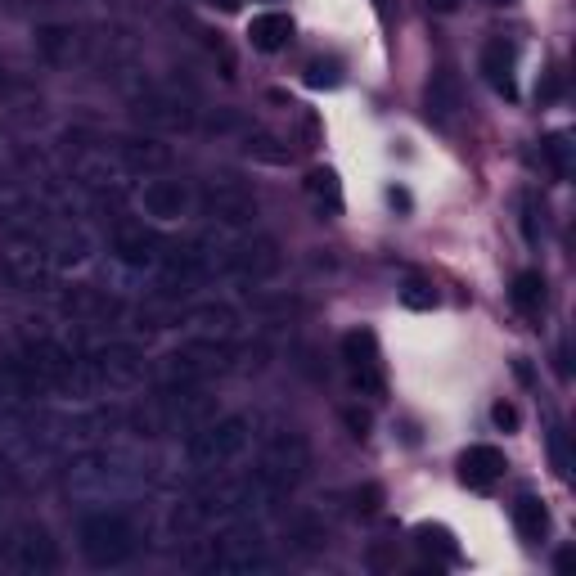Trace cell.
Masks as SVG:
<instances>
[{
  "label": "cell",
  "mask_w": 576,
  "mask_h": 576,
  "mask_svg": "<svg viewBox=\"0 0 576 576\" xmlns=\"http://www.w3.org/2000/svg\"><path fill=\"white\" fill-rule=\"evenodd\" d=\"M135 549V536H131V522L122 513L104 509V513H90L81 522V554L90 558L95 567H117L126 563Z\"/></svg>",
  "instance_id": "obj_1"
},
{
  "label": "cell",
  "mask_w": 576,
  "mask_h": 576,
  "mask_svg": "<svg viewBox=\"0 0 576 576\" xmlns=\"http://www.w3.org/2000/svg\"><path fill=\"white\" fill-rule=\"evenodd\" d=\"M342 360L351 369V383L365 396H387V378H383V351H378V333L374 329H351L342 333Z\"/></svg>",
  "instance_id": "obj_2"
},
{
  "label": "cell",
  "mask_w": 576,
  "mask_h": 576,
  "mask_svg": "<svg viewBox=\"0 0 576 576\" xmlns=\"http://www.w3.org/2000/svg\"><path fill=\"white\" fill-rule=\"evenodd\" d=\"M243 446H248V423L221 419V423H212V428L194 432V441H189V464L194 468H221V464H230L234 455H243Z\"/></svg>",
  "instance_id": "obj_3"
},
{
  "label": "cell",
  "mask_w": 576,
  "mask_h": 576,
  "mask_svg": "<svg viewBox=\"0 0 576 576\" xmlns=\"http://www.w3.org/2000/svg\"><path fill=\"white\" fill-rule=\"evenodd\" d=\"M504 468H509V459H504L500 446H468L459 455V482L473 486V491H486L504 477Z\"/></svg>",
  "instance_id": "obj_4"
},
{
  "label": "cell",
  "mask_w": 576,
  "mask_h": 576,
  "mask_svg": "<svg viewBox=\"0 0 576 576\" xmlns=\"http://www.w3.org/2000/svg\"><path fill=\"white\" fill-rule=\"evenodd\" d=\"M513 59H518V50H513L504 36H495V41L482 45V77L491 81L495 95L504 99H518V81H513Z\"/></svg>",
  "instance_id": "obj_5"
},
{
  "label": "cell",
  "mask_w": 576,
  "mask_h": 576,
  "mask_svg": "<svg viewBox=\"0 0 576 576\" xmlns=\"http://www.w3.org/2000/svg\"><path fill=\"white\" fill-rule=\"evenodd\" d=\"M288 41H293V18H288L284 9L252 14V23H248V45H252V50L275 54V50H284Z\"/></svg>",
  "instance_id": "obj_6"
},
{
  "label": "cell",
  "mask_w": 576,
  "mask_h": 576,
  "mask_svg": "<svg viewBox=\"0 0 576 576\" xmlns=\"http://www.w3.org/2000/svg\"><path fill=\"white\" fill-rule=\"evenodd\" d=\"M414 549H419L423 558H432V567H455L459 558V540L450 527H441V522H419L414 527Z\"/></svg>",
  "instance_id": "obj_7"
},
{
  "label": "cell",
  "mask_w": 576,
  "mask_h": 576,
  "mask_svg": "<svg viewBox=\"0 0 576 576\" xmlns=\"http://www.w3.org/2000/svg\"><path fill=\"white\" fill-rule=\"evenodd\" d=\"M464 108V95H459V77L455 72H432V81H428V122H441L446 126L450 117Z\"/></svg>",
  "instance_id": "obj_8"
},
{
  "label": "cell",
  "mask_w": 576,
  "mask_h": 576,
  "mask_svg": "<svg viewBox=\"0 0 576 576\" xmlns=\"http://www.w3.org/2000/svg\"><path fill=\"white\" fill-rule=\"evenodd\" d=\"M513 527H518V536L527 540V545H536V540L549 536V509L540 495H518L513 500Z\"/></svg>",
  "instance_id": "obj_9"
},
{
  "label": "cell",
  "mask_w": 576,
  "mask_h": 576,
  "mask_svg": "<svg viewBox=\"0 0 576 576\" xmlns=\"http://www.w3.org/2000/svg\"><path fill=\"white\" fill-rule=\"evenodd\" d=\"M509 297H513V306H518L527 320H540V311H545V297H549L545 275H540V270H518V275H513Z\"/></svg>",
  "instance_id": "obj_10"
},
{
  "label": "cell",
  "mask_w": 576,
  "mask_h": 576,
  "mask_svg": "<svg viewBox=\"0 0 576 576\" xmlns=\"http://www.w3.org/2000/svg\"><path fill=\"white\" fill-rule=\"evenodd\" d=\"M306 194H311L320 207H329L333 216L342 212V185H338V171H333V167H311V171H306Z\"/></svg>",
  "instance_id": "obj_11"
},
{
  "label": "cell",
  "mask_w": 576,
  "mask_h": 576,
  "mask_svg": "<svg viewBox=\"0 0 576 576\" xmlns=\"http://www.w3.org/2000/svg\"><path fill=\"white\" fill-rule=\"evenodd\" d=\"M540 153H545L549 176H554V180H567V176H572V135H567V131L545 135V140H540Z\"/></svg>",
  "instance_id": "obj_12"
},
{
  "label": "cell",
  "mask_w": 576,
  "mask_h": 576,
  "mask_svg": "<svg viewBox=\"0 0 576 576\" xmlns=\"http://www.w3.org/2000/svg\"><path fill=\"white\" fill-rule=\"evenodd\" d=\"M306 86H311V90L342 86V63L338 59H311V63H306Z\"/></svg>",
  "instance_id": "obj_13"
},
{
  "label": "cell",
  "mask_w": 576,
  "mask_h": 576,
  "mask_svg": "<svg viewBox=\"0 0 576 576\" xmlns=\"http://www.w3.org/2000/svg\"><path fill=\"white\" fill-rule=\"evenodd\" d=\"M401 302L410 306V311H432V306H437V288H432L428 279H410V284L401 288Z\"/></svg>",
  "instance_id": "obj_14"
},
{
  "label": "cell",
  "mask_w": 576,
  "mask_h": 576,
  "mask_svg": "<svg viewBox=\"0 0 576 576\" xmlns=\"http://www.w3.org/2000/svg\"><path fill=\"white\" fill-rule=\"evenodd\" d=\"M549 455H554L558 477H572V450H567V432L563 428L549 432Z\"/></svg>",
  "instance_id": "obj_15"
},
{
  "label": "cell",
  "mask_w": 576,
  "mask_h": 576,
  "mask_svg": "<svg viewBox=\"0 0 576 576\" xmlns=\"http://www.w3.org/2000/svg\"><path fill=\"white\" fill-rule=\"evenodd\" d=\"M342 423H347V432L356 441L369 437V428H374V419H369V410H360V405H342Z\"/></svg>",
  "instance_id": "obj_16"
},
{
  "label": "cell",
  "mask_w": 576,
  "mask_h": 576,
  "mask_svg": "<svg viewBox=\"0 0 576 576\" xmlns=\"http://www.w3.org/2000/svg\"><path fill=\"white\" fill-rule=\"evenodd\" d=\"M491 423H495V428H500V432H518V405H513V401H495L491 405Z\"/></svg>",
  "instance_id": "obj_17"
},
{
  "label": "cell",
  "mask_w": 576,
  "mask_h": 576,
  "mask_svg": "<svg viewBox=\"0 0 576 576\" xmlns=\"http://www.w3.org/2000/svg\"><path fill=\"white\" fill-rule=\"evenodd\" d=\"M378 509H383V486H378V482H365V486L356 491V513H378Z\"/></svg>",
  "instance_id": "obj_18"
},
{
  "label": "cell",
  "mask_w": 576,
  "mask_h": 576,
  "mask_svg": "<svg viewBox=\"0 0 576 576\" xmlns=\"http://www.w3.org/2000/svg\"><path fill=\"white\" fill-rule=\"evenodd\" d=\"M536 95L545 99V104H549V99H558V95H563V77H558V72H545V81L536 86Z\"/></svg>",
  "instance_id": "obj_19"
},
{
  "label": "cell",
  "mask_w": 576,
  "mask_h": 576,
  "mask_svg": "<svg viewBox=\"0 0 576 576\" xmlns=\"http://www.w3.org/2000/svg\"><path fill=\"white\" fill-rule=\"evenodd\" d=\"M387 198H392V207H405V212H410V194H405V189H387Z\"/></svg>",
  "instance_id": "obj_20"
},
{
  "label": "cell",
  "mask_w": 576,
  "mask_h": 576,
  "mask_svg": "<svg viewBox=\"0 0 576 576\" xmlns=\"http://www.w3.org/2000/svg\"><path fill=\"white\" fill-rule=\"evenodd\" d=\"M428 9H437V14H455L459 0H428Z\"/></svg>",
  "instance_id": "obj_21"
},
{
  "label": "cell",
  "mask_w": 576,
  "mask_h": 576,
  "mask_svg": "<svg viewBox=\"0 0 576 576\" xmlns=\"http://www.w3.org/2000/svg\"><path fill=\"white\" fill-rule=\"evenodd\" d=\"M374 14L383 18V23H392V0H374Z\"/></svg>",
  "instance_id": "obj_22"
},
{
  "label": "cell",
  "mask_w": 576,
  "mask_h": 576,
  "mask_svg": "<svg viewBox=\"0 0 576 576\" xmlns=\"http://www.w3.org/2000/svg\"><path fill=\"white\" fill-rule=\"evenodd\" d=\"M513 374H518V378H522V383H531V369H527V360H522V356H518V360H513Z\"/></svg>",
  "instance_id": "obj_23"
},
{
  "label": "cell",
  "mask_w": 576,
  "mask_h": 576,
  "mask_svg": "<svg viewBox=\"0 0 576 576\" xmlns=\"http://www.w3.org/2000/svg\"><path fill=\"white\" fill-rule=\"evenodd\" d=\"M212 5H216V9H221V14H234V9H239V5H243V0H212Z\"/></svg>",
  "instance_id": "obj_24"
},
{
  "label": "cell",
  "mask_w": 576,
  "mask_h": 576,
  "mask_svg": "<svg viewBox=\"0 0 576 576\" xmlns=\"http://www.w3.org/2000/svg\"><path fill=\"white\" fill-rule=\"evenodd\" d=\"M491 5H513V0H491Z\"/></svg>",
  "instance_id": "obj_25"
},
{
  "label": "cell",
  "mask_w": 576,
  "mask_h": 576,
  "mask_svg": "<svg viewBox=\"0 0 576 576\" xmlns=\"http://www.w3.org/2000/svg\"><path fill=\"white\" fill-rule=\"evenodd\" d=\"M0 90H5V68H0Z\"/></svg>",
  "instance_id": "obj_26"
}]
</instances>
